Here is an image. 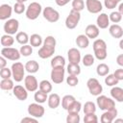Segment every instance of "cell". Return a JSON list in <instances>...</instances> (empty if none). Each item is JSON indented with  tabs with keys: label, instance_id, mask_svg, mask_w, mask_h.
I'll return each instance as SVG.
<instances>
[{
	"label": "cell",
	"instance_id": "cell-1",
	"mask_svg": "<svg viewBox=\"0 0 123 123\" xmlns=\"http://www.w3.org/2000/svg\"><path fill=\"white\" fill-rule=\"evenodd\" d=\"M42 7L37 2H32L26 9V17L30 20H36L38 15L42 12Z\"/></svg>",
	"mask_w": 123,
	"mask_h": 123
},
{
	"label": "cell",
	"instance_id": "cell-2",
	"mask_svg": "<svg viewBox=\"0 0 123 123\" xmlns=\"http://www.w3.org/2000/svg\"><path fill=\"white\" fill-rule=\"evenodd\" d=\"M80 19H81L80 12H77V11L72 9L69 12V14L65 18V27L69 30L75 29L78 26V24L80 22Z\"/></svg>",
	"mask_w": 123,
	"mask_h": 123
},
{
	"label": "cell",
	"instance_id": "cell-3",
	"mask_svg": "<svg viewBox=\"0 0 123 123\" xmlns=\"http://www.w3.org/2000/svg\"><path fill=\"white\" fill-rule=\"evenodd\" d=\"M97 106L102 111H109L115 108V102L112 98L107 97L106 95H98L96 99Z\"/></svg>",
	"mask_w": 123,
	"mask_h": 123
},
{
	"label": "cell",
	"instance_id": "cell-4",
	"mask_svg": "<svg viewBox=\"0 0 123 123\" xmlns=\"http://www.w3.org/2000/svg\"><path fill=\"white\" fill-rule=\"evenodd\" d=\"M12 78L15 82L19 83L23 80L24 74H25V65H23L20 62H15L14 63L12 64Z\"/></svg>",
	"mask_w": 123,
	"mask_h": 123
},
{
	"label": "cell",
	"instance_id": "cell-5",
	"mask_svg": "<svg viewBox=\"0 0 123 123\" xmlns=\"http://www.w3.org/2000/svg\"><path fill=\"white\" fill-rule=\"evenodd\" d=\"M86 86L88 88V91L91 95L98 96L103 91V86L100 84V82L96 78H90L86 82Z\"/></svg>",
	"mask_w": 123,
	"mask_h": 123
},
{
	"label": "cell",
	"instance_id": "cell-6",
	"mask_svg": "<svg viewBox=\"0 0 123 123\" xmlns=\"http://www.w3.org/2000/svg\"><path fill=\"white\" fill-rule=\"evenodd\" d=\"M1 56L5 57L7 60L10 61H18L20 59V51L13 47H3L1 49Z\"/></svg>",
	"mask_w": 123,
	"mask_h": 123
},
{
	"label": "cell",
	"instance_id": "cell-7",
	"mask_svg": "<svg viewBox=\"0 0 123 123\" xmlns=\"http://www.w3.org/2000/svg\"><path fill=\"white\" fill-rule=\"evenodd\" d=\"M64 73L65 69L64 66H59V67H53L51 70V80L54 84H62L64 80Z\"/></svg>",
	"mask_w": 123,
	"mask_h": 123
},
{
	"label": "cell",
	"instance_id": "cell-8",
	"mask_svg": "<svg viewBox=\"0 0 123 123\" xmlns=\"http://www.w3.org/2000/svg\"><path fill=\"white\" fill-rule=\"evenodd\" d=\"M43 17L50 23H55L60 19V13L52 7H45L42 11Z\"/></svg>",
	"mask_w": 123,
	"mask_h": 123
},
{
	"label": "cell",
	"instance_id": "cell-9",
	"mask_svg": "<svg viewBox=\"0 0 123 123\" xmlns=\"http://www.w3.org/2000/svg\"><path fill=\"white\" fill-rule=\"evenodd\" d=\"M45 110L39 103H32L28 106V113L29 115L36 117V118H40L44 115Z\"/></svg>",
	"mask_w": 123,
	"mask_h": 123
},
{
	"label": "cell",
	"instance_id": "cell-10",
	"mask_svg": "<svg viewBox=\"0 0 123 123\" xmlns=\"http://www.w3.org/2000/svg\"><path fill=\"white\" fill-rule=\"evenodd\" d=\"M3 28H4V31H5L6 34L12 35V36L15 35V34L18 33L17 31H18V28H19V22L15 18H10L5 22Z\"/></svg>",
	"mask_w": 123,
	"mask_h": 123
},
{
	"label": "cell",
	"instance_id": "cell-11",
	"mask_svg": "<svg viewBox=\"0 0 123 123\" xmlns=\"http://www.w3.org/2000/svg\"><path fill=\"white\" fill-rule=\"evenodd\" d=\"M39 84L37 83V80L35 76L28 75L24 78V86L26 87V89L30 92H36L38 88Z\"/></svg>",
	"mask_w": 123,
	"mask_h": 123
},
{
	"label": "cell",
	"instance_id": "cell-12",
	"mask_svg": "<svg viewBox=\"0 0 123 123\" xmlns=\"http://www.w3.org/2000/svg\"><path fill=\"white\" fill-rule=\"evenodd\" d=\"M86 8L90 13H99L103 10V5L99 0H86Z\"/></svg>",
	"mask_w": 123,
	"mask_h": 123
},
{
	"label": "cell",
	"instance_id": "cell-13",
	"mask_svg": "<svg viewBox=\"0 0 123 123\" xmlns=\"http://www.w3.org/2000/svg\"><path fill=\"white\" fill-rule=\"evenodd\" d=\"M116 116H117V110L113 108L111 110L105 111L100 117V121L102 123H111L114 121Z\"/></svg>",
	"mask_w": 123,
	"mask_h": 123
},
{
	"label": "cell",
	"instance_id": "cell-14",
	"mask_svg": "<svg viewBox=\"0 0 123 123\" xmlns=\"http://www.w3.org/2000/svg\"><path fill=\"white\" fill-rule=\"evenodd\" d=\"M12 93L20 101H25L28 98V90L26 89L25 86H22L20 85L14 86V87L12 89Z\"/></svg>",
	"mask_w": 123,
	"mask_h": 123
},
{
	"label": "cell",
	"instance_id": "cell-15",
	"mask_svg": "<svg viewBox=\"0 0 123 123\" xmlns=\"http://www.w3.org/2000/svg\"><path fill=\"white\" fill-rule=\"evenodd\" d=\"M100 34V29L97 25L95 24H89L86 27V30H85V35L90 38V39H94V38H97L98 36Z\"/></svg>",
	"mask_w": 123,
	"mask_h": 123
},
{
	"label": "cell",
	"instance_id": "cell-16",
	"mask_svg": "<svg viewBox=\"0 0 123 123\" xmlns=\"http://www.w3.org/2000/svg\"><path fill=\"white\" fill-rule=\"evenodd\" d=\"M67 58L69 63H79L82 61L81 53L77 48H70L67 51Z\"/></svg>",
	"mask_w": 123,
	"mask_h": 123
},
{
	"label": "cell",
	"instance_id": "cell-17",
	"mask_svg": "<svg viewBox=\"0 0 123 123\" xmlns=\"http://www.w3.org/2000/svg\"><path fill=\"white\" fill-rule=\"evenodd\" d=\"M55 48L56 47H51V46H47V45H43L39 48L37 54L38 57L41 59H48L50 57L53 56V54L55 53Z\"/></svg>",
	"mask_w": 123,
	"mask_h": 123
},
{
	"label": "cell",
	"instance_id": "cell-18",
	"mask_svg": "<svg viewBox=\"0 0 123 123\" xmlns=\"http://www.w3.org/2000/svg\"><path fill=\"white\" fill-rule=\"evenodd\" d=\"M96 25L99 29H107L110 26V17L107 13L102 12L96 18Z\"/></svg>",
	"mask_w": 123,
	"mask_h": 123
},
{
	"label": "cell",
	"instance_id": "cell-19",
	"mask_svg": "<svg viewBox=\"0 0 123 123\" xmlns=\"http://www.w3.org/2000/svg\"><path fill=\"white\" fill-rule=\"evenodd\" d=\"M13 8H12L9 4H2L0 6V19L1 20H8L12 16Z\"/></svg>",
	"mask_w": 123,
	"mask_h": 123
},
{
	"label": "cell",
	"instance_id": "cell-20",
	"mask_svg": "<svg viewBox=\"0 0 123 123\" xmlns=\"http://www.w3.org/2000/svg\"><path fill=\"white\" fill-rule=\"evenodd\" d=\"M109 33L113 38H121L123 37V29L118 24H112L109 26Z\"/></svg>",
	"mask_w": 123,
	"mask_h": 123
},
{
	"label": "cell",
	"instance_id": "cell-21",
	"mask_svg": "<svg viewBox=\"0 0 123 123\" xmlns=\"http://www.w3.org/2000/svg\"><path fill=\"white\" fill-rule=\"evenodd\" d=\"M111 96L113 100H115L116 102H119V103H122L123 102V88L122 87H119V86H112L111 91Z\"/></svg>",
	"mask_w": 123,
	"mask_h": 123
},
{
	"label": "cell",
	"instance_id": "cell-22",
	"mask_svg": "<svg viewBox=\"0 0 123 123\" xmlns=\"http://www.w3.org/2000/svg\"><path fill=\"white\" fill-rule=\"evenodd\" d=\"M47 103H48V107L50 109H57L61 105V103H62L60 95L57 94V93H51L48 96Z\"/></svg>",
	"mask_w": 123,
	"mask_h": 123
},
{
	"label": "cell",
	"instance_id": "cell-23",
	"mask_svg": "<svg viewBox=\"0 0 123 123\" xmlns=\"http://www.w3.org/2000/svg\"><path fill=\"white\" fill-rule=\"evenodd\" d=\"M75 42H76V44H77L78 47H80L82 49H86L89 45V38L86 35H79L76 37Z\"/></svg>",
	"mask_w": 123,
	"mask_h": 123
},
{
	"label": "cell",
	"instance_id": "cell-24",
	"mask_svg": "<svg viewBox=\"0 0 123 123\" xmlns=\"http://www.w3.org/2000/svg\"><path fill=\"white\" fill-rule=\"evenodd\" d=\"M25 69L28 73L30 74H34V73H37L39 69V64L37 61H28L26 63H25Z\"/></svg>",
	"mask_w": 123,
	"mask_h": 123
},
{
	"label": "cell",
	"instance_id": "cell-25",
	"mask_svg": "<svg viewBox=\"0 0 123 123\" xmlns=\"http://www.w3.org/2000/svg\"><path fill=\"white\" fill-rule=\"evenodd\" d=\"M48 93L46 92H43L42 90L38 89L35 92V95H34V99L37 103H39V104H43L46 102V100H48Z\"/></svg>",
	"mask_w": 123,
	"mask_h": 123
},
{
	"label": "cell",
	"instance_id": "cell-26",
	"mask_svg": "<svg viewBox=\"0 0 123 123\" xmlns=\"http://www.w3.org/2000/svg\"><path fill=\"white\" fill-rule=\"evenodd\" d=\"M76 101V99H75V97L73 96V95H64L63 97H62V107L65 110V111H67L68 110V108L74 103Z\"/></svg>",
	"mask_w": 123,
	"mask_h": 123
},
{
	"label": "cell",
	"instance_id": "cell-27",
	"mask_svg": "<svg viewBox=\"0 0 123 123\" xmlns=\"http://www.w3.org/2000/svg\"><path fill=\"white\" fill-rule=\"evenodd\" d=\"M15 40L19 44L24 45V44H27L30 41V37H29L27 33H25V32H18L15 35Z\"/></svg>",
	"mask_w": 123,
	"mask_h": 123
},
{
	"label": "cell",
	"instance_id": "cell-28",
	"mask_svg": "<svg viewBox=\"0 0 123 123\" xmlns=\"http://www.w3.org/2000/svg\"><path fill=\"white\" fill-rule=\"evenodd\" d=\"M29 42L33 47H38V46H41V44H43L42 37L38 34H33L30 37V41Z\"/></svg>",
	"mask_w": 123,
	"mask_h": 123
},
{
	"label": "cell",
	"instance_id": "cell-29",
	"mask_svg": "<svg viewBox=\"0 0 123 123\" xmlns=\"http://www.w3.org/2000/svg\"><path fill=\"white\" fill-rule=\"evenodd\" d=\"M1 45L3 47H11L14 43V38L12 37V35H3L1 37Z\"/></svg>",
	"mask_w": 123,
	"mask_h": 123
},
{
	"label": "cell",
	"instance_id": "cell-30",
	"mask_svg": "<svg viewBox=\"0 0 123 123\" xmlns=\"http://www.w3.org/2000/svg\"><path fill=\"white\" fill-rule=\"evenodd\" d=\"M51 67H59V66H64L65 65V59L62 56H56L51 60Z\"/></svg>",
	"mask_w": 123,
	"mask_h": 123
},
{
	"label": "cell",
	"instance_id": "cell-31",
	"mask_svg": "<svg viewBox=\"0 0 123 123\" xmlns=\"http://www.w3.org/2000/svg\"><path fill=\"white\" fill-rule=\"evenodd\" d=\"M109 72H110V67H109L108 64H106L104 62L99 63L96 67V73H97L98 76H101V77L107 76L109 74Z\"/></svg>",
	"mask_w": 123,
	"mask_h": 123
},
{
	"label": "cell",
	"instance_id": "cell-32",
	"mask_svg": "<svg viewBox=\"0 0 123 123\" xmlns=\"http://www.w3.org/2000/svg\"><path fill=\"white\" fill-rule=\"evenodd\" d=\"M0 87L1 89L3 90H12L13 87H14V85H13V81L10 79H2L1 82H0Z\"/></svg>",
	"mask_w": 123,
	"mask_h": 123
},
{
	"label": "cell",
	"instance_id": "cell-33",
	"mask_svg": "<svg viewBox=\"0 0 123 123\" xmlns=\"http://www.w3.org/2000/svg\"><path fill=\"white\" fill-rule=\"evenodd\" d=\"M66 71L70 75L78 76L81 73V67H80L79 63H68V65L66 67Z\"/></svg>",
	"mask_w": 123,
	"mask_h": 123
},
{
	"label": "cell",
	"instance_id": "cell-34",
	"mask_svg": "<svg viewBox=\"0 0 123 123\" xmlns=\"http://www.w3.org/2000/svg\"><path fill=\"white\" fill-rule=\"evenodd\" d=\"M95 62V57L92 54H86L82 58V62L85 66H91Z\"/></svg>",
	"mask_w": 123,
	"mask_h": 123
},
{
	"label": "cell",
	"instance_id": "cell-35",
	"mask_svg": "<svg viewBox=\"0 0 123 123\" xmlns=\"http://www.w3.org/2000/svg\"><path fill=\"white\" fill-rule=\"evenodd\" d=\"M38 87H39L40 90H42L43 92H46V93L51 92V91H52V88H53L51 83H50L49 81H47V80H42V81L39 83Z\"/></svg>",
	"mask_w": 123,
	"mask_h": 123
},
{
	"label": "cell",
	"instance_id": "cell-36",
	"mask_svg": "<svg viewBox=\"0 0 123 123\" xmlns=\"http://www.w3.org/2000/svg\"><path fill=\"white\" fill-rule=\"evenodd\" d=\"M83 110H84V113H92V112H95L96 111V105L91 102V101H87L85 103L84 107H83Z\"/></svg>",
	"mask_w": 123,
	"mask_h": 123
},
{
	"label": "cell",
	"instance_id": "cell-37",
	"mask_svg": "<svg viewBox=\"0 0 123 123\" xmlns=\"http://www.w3.org/2000/svg\"><path fill=\"white\" fill-rule=\"evenodd\" d=\"M118 80L116 79V77L113 74H108L107 77L105 78V84L108 86H114L118 84Z\"/></svg>",
	"mask_w": 123,
	"mask_h": 123
},
{
	"label": "cell",
	"instance_id": "cell-38",
	"mask_svg": "<svg viewBox=\"0 0 123 123\" xmlns=\"http://www.w3.org/2000/svg\"><path fill=\"white\" fill-rule=\"evenodd\" d=\"M81 120L79 112H68L66 116V122L67 123H79Z\"/></svg>",
	"mask_w": 123,
	"mask_h": 123
},
{
	"label": "cell",
	"instance_id": "cell-39",
	"mask_svg": "<svg viewBox=\"0 0 123 123\" xmlns=\"http://www.w3.org/2000/svg\"><path fill=\"white\" fill-rule=\"evenodd\" d=\"M20 54L23 56V57H29L30 55H32L33 53V46L30 44H24L20 47Z\"/></svg>",
	"mask_w": 123,
	"mask_h": 123
},
{
	"label": "cell",
	"instance_id": "cell-40",
	"mask_svg": "<svg viewBox=\"0 0 123 123\" xmlns=\"http://www.w3.org/2000/svg\"><path fill=\"white\" fill-rule=\"evenodd\" d=\"M93 52H94V57L99 61H104L108 56L107 49H97V50H93Z\"/></svg>",
	"mask_w": 123,
	"mask_h": 123
},
{
	"label": "cell",
	"instance_id": "cell-41",
	"mask_svg": "<svg viewBox=\"0 0 123 123\" xmlns=\"http://www.w3.org/2000/svg\"><path fill=\"white\" fill-rule=\"evenodd\" d=\"M109 17H110V21H111L114 24H117L118 22H120L122 20V14L118 11L117 12L116 11L115 12H111V14L109 15Z\"/></svg>",
	"mask_w": 123,
	"mask_h": 123
},
{
	"label": "cell",
	"instance_id": "cell-42",
	"mask_svg": "<svg viewBox=\"0 0 123 123\" xmlns=\"http://www.w3.org/2000/svg\"><path fill=\"white\" fill-rule=\"evenodd\" d=\"M84 122L85 123H97L98 117L95 114V112L92 113H86L84 116Z\"/></svg>",
	"mask_w": 123,
	"mask_h": 123
},
{
	"label": "cell",
	"instance_id": "cell-43",
	"mask_svg": "<svg viewBox=\"0 0 123 123\" xmlns=\"http://www.w3.org/2000/svg\"><path fill=\"white\" fill-rule=\"evenodd\" d=\"M72 9L77 11V12H81L85 9V2L84 0H72Z\"/></svg>",
	"mask_w": 123,
	"mask_h": 123
},
{
	"label": "cell",
	"instance_id": "cell-44",
	"mask_svg": "<svg viewBox=\"0 0 123 123\" xmlns=\"http://www.w3.org/2000/svg\"><path fill=\"white\" fill-rule=\"evenodd\" d=\"M93 50H97V49H107V43L105 40L101 39V38H97L94 40L93 44H92Z\"/></svg>",
	"mask_w": 123,
	"mask_h": 123
},
{
	"label": "cell",
	"instance_id": "cell-45",
	"mask_svg": "<svg viewBox=\"0 0 123 123\" xmlns=\"http://www.w3.org/2000/svg\"><path fill=\"white\" fill-rule=\"evenodd\" d=\"M13 12L17 14H21L23 13L24 12H26V7L24 5V3H20V2H16L14 5H13Z\"/></svg>",
	"mask_w": 123,
	"mask_h": 123
},
{
	"label": "cell",
	"instance_id": "cell-46",
	"mask_svg": "<svg viewBox=\"0 0 123 123\" xmlns=\"http://www.w3.org/2000/svg\"><path fill=\"white\" fill-rule=\"evenodd\" d=\"M79 83V79L76 75H70L68 74V77H66V84L69 86H76Z\"/></svg>",
	"mask_w": 123,
	"mask_h": 123
},
{
	"label": "cell",
	"instance_id": "cell-47",
	"mask_svg": "<svg viewBox=\"0 0 123 123\" xmlns=\"http://www.w3.org/2000/svg\"><path fill=\"white\" fill-rule=\"evenodd\" d=\"M81 110H82V104H81V102H79V101L76 100V101L68 108L67 111H68V112H80Z\"/></svg>",
	"mask_w": 123,
	"mask_h": 123
},
{
	"label": "cell",
	"instance_id": "cell-48",
	"mask_svg": "<svg viewBox=\"0 0 123 123\" xmlns=\"http://www.w3.org/2000/svg\"><path fill=\"white\" fill-rule=\"evenodd\" d=\"M0 77H1V79H10L11 77H12V69H10L8 67L1 68V70H0Z\"/></svg>",
	"mask_w": 123,
	"mask_h": 123
},
{
	"label": "cell",
	"instance_id": "cell-49",
	"mask_svg": "<svg viewBox=\"0 0 123 123\" xmlns=\"http://www.w3.org/2000/svg\"><path fill=\"white\" fill-rule=\"evenodd\" d=\"M56 38L53 36H48L44 38L43 40V45H47V46H51V47H56Z\"/></svg>",
	"mask_w": 123,
	"mask_h": 123
},
{
	"label": "cell",
	"instance_id": "cell-50",
	"mask_svg": "<svg viewBox=\"0 0 123 123\" xmlns=\"http://www.w3.org/2000/svg\"><path fill=\"white\" fill-rule=\"evenodd\" d=\"M117 4H118V2H116L115 0H104V5L109 10H112V9L116 8Z\"/></svg>",
	"mask_w": 123,
	"mask_h": 123
},
{
	"label": "cell",
	"instance_id": "cell-51",
	"mask_svg": "<svg viewBox=\"0 0 123 123\" xmlns=\"http://www.w3.org/2000/svg\"><path fill=\"white\" fill-rule=\"evenodd\" d=\"M113 75L116 77V79H117L118 81H123V68L116 69V70L113 72Z\"/></svg>",
	"mask_w": 123,
	"mask_h": 123
},
{
	"label": "cell",
	"instance_id": "cell-52",
	"mask_svg": "<svg viewBox=\"0 0 123 123\" xmlns=\"http://www.w3.org/2000/svg\"><path fill=\"white\" fill-rule=\"evenodd\" d=\"M26 122H34V123H36V122H37V118H36V117H33V116H27V117H24V118H22L21 119V123H26Z\"/></svg>",
	"mask_w": 123,
	"mask_h": 123
},
{
	"label": "cell",
	"instance_id": "cell-53",
	"mask_svg": "<svg viewBox=\"0 0 123 123\" xmlns=\"http://www.w3.org/2000/svg\"><path fill=\"white\" fill-rule=\"evenodd\" d=\"M70 1H71V0H55L56 4H57L58 6H60V7H63V6H65V5L68 4Z\"/></svg>",
	"mask_w": 123,
	"mask_h": 123
},
{
	"label": "cell",
	"instance_id": "cell-54",
	"mask_svg": "<svg viewBox=\"0 0 123 123\" xmlns=\"http://www.w3.org/2000/svg\"><path fill=\"white\" fill-rule=\"evenodd\" d=\"M116 63L119 66L123 67V54H120V55H118L116 57Z\"/></svg>",
	"mask_w": 123,
	"mask_h": 123
},
{
	"label": "cell",
	"instance_id": "cell-55",
	"mask_svg": "<svg viewBox=\"0 0 123 123\" xmlns=\"http://www.w3.org/2000/svg\"><path fill=\"white\" fill-rule=\"evenodd\" d=\"M6 65H7V59L5 57L1 56L0 57V69L6 67Z\"/></svg>",
	"mask_w": 123,
	"mask_h": 123
},
{
	"label": "cell",
	"instance_id": "cell-56",
	"mask_svg": "<svg viewBox=\"0 0 123 123\" xmlns=\"http://www.w3.org/2000/svg\"><path fill=\"white\" fill-rule=\"evenodd\" d=\"M118 12L123 15V3H120L118 6Z\"/></svg>",
	"mask_w": 123,
	"mask_h": 123
},
{
	"label": "cell",
	"instance_id": "cell-57",
	"mask_svg": "<svg viewBox=\"0 0 123 123\" xmlns=\"http://www.w3.org/2000/svg\"><path fill=\"white\" fill-rule=\"evenodd\" d=\"M119 48L121 50H123V38H121L120 41H119Z\"/></svg>",
	"mask_w": 123,
	"mask_h": 123
},
{
	"label": "cell",
	"instance_id": "cell-58",
	"mask_svg": "<svg viewBox=\"0 0 123 123\" xmlns=\"http://www.w3.org/2000/svg\"><path fill=\"white\" fill-rule=\"evenodd\" d=\"M114 122H115V123H118V122H122V123H123V119H122V118H115V119H114Z\"/></svg>",
	"mask_w": 123,
	"mask_h": 123
},
{
	"label": "cell",
	"instance_id": "cell-59",
	"mask_svg": "<svg viewBox=\"0 0 123 123\" xmlns=\"http://www.w3.org/2000/svg\"><path fill=\"white\" fill-rule=\"evenodd\" d=\"M16 2H20V3H24V2H26V1H28V0H15Z\"/></svg>",
	"mask_w": 123,
	"mask_h": 123
},
{
	"label": "cell",
	"instance_id": "cell-60",
	"mask_svg": "<svg viewBox=\"0 0 123 123\" xmlns=\"http://www.w3.org/2000/svg\"><path fill=\"white\" fill-rule=\"evenodd\" d=\"M115 1H116V2H118V3H119V2H120V1H121V0H115Z\"/></svg>",
	"mask_w": 123,
	"mask_h": 123
}]
</instances>
